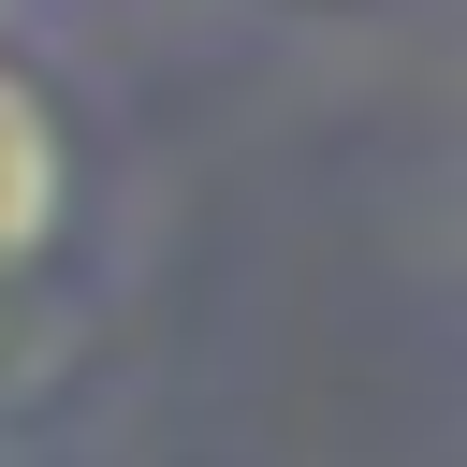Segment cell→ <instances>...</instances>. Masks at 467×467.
I'll list each match as a JSON object with an SVG mask.
<instances>
[{
  "label": "cell",
  "instance_id": "6da1fadb",
  "mask_svg": "<svg viewBox=\"0 0 467 467\" xmlns=\"http://www.w3.org/2000/svg\"><path fill=\"white\" fill-rule=\"evenodd\" d=\"M44 234H58V117H44V88L0 73V263H29Z\"/></svg>",
  "mask_w": 467,
  "mask_h": 467
}]
</instances>
